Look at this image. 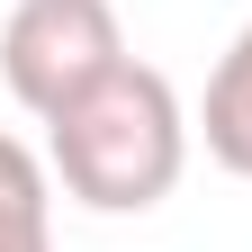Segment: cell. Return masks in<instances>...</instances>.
I'll return each mask as SVG.
<instances>
[{"instance_id": "obj_4", "label": "cell", "mask_w": 252, "mask_h": 252, "mask_svg": "<svg viewBox=\"0 0 252 252\" xmlns=\"http://www.w3.org/2000/svg\"><path fill=\"white\" fill-rule=\"evenodd\" d=\"M0 252H54V180L18 135H0Z\"/></svg>"}, {"instance_id": "obj_2", "label": "cell", "mask_w": 252, "mask_h": 252, "mask_svg": "<svg viewBox=\"0 0 252 252\" xmlns=\"http://www.w3.org/2000/svg\"><path fill=\"white\" fill-rule=\"evenodd\" d=\"M126 63V27L108 0H18L0 18V81L27 117H63Z\"/></svg>"}, {"instance_id": "obj_1", "label": "cell", "mask_w": 252, "mask_h": 252, "mask_svg": "<svg viewBox=\"0 0 252 252\" xmlns=\"http://www.w3.org/2000/svg\"><path fill=\"white\" fill-rule=\"evenodd\" d=\"M45 162L63 180V198L99 207V216H144L180 189L189 162V117L180 90L153 63H117L81 108H63L45 126Z\"/></svg>"}, {"instance_id": "obj_3", "label": "cell", "mask_w": 252, "mask_h": 252, "mask_svg": "<svg viewBox=\"0 0 252 252\" xmlns=\"http://www.w3.org/2000/svg\"><path fill=\"white\" fill-rule=\"evenodd\" d=\"M198 135H207V162L252 180V27L216 54L207 72V108H198Z\"/></svg>"}]
</instances>
